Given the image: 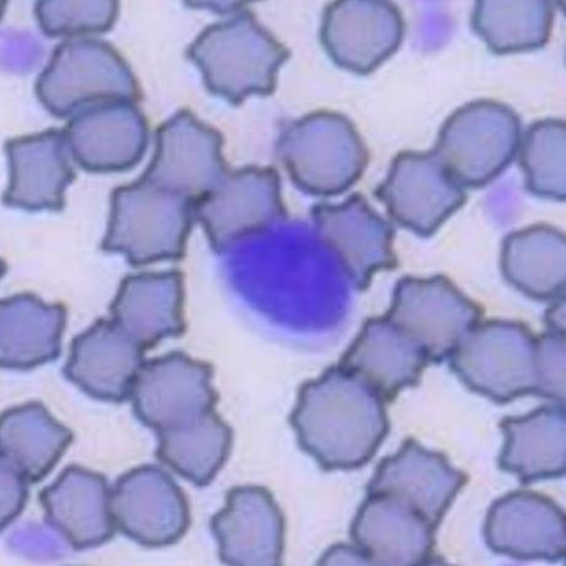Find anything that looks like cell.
Wrapping results in <instances>:
<instances>
[{"mask_svg":"<svg viewBox=\"0 0 566 566\" xmlns=\"http://www.w3.org/2000/svg\"><path fill=\"white\" fill-rule=\"evenodd\" d=\"M291 424L301 449L325 471L365 465L389 432L386 400L340 365L302 385Z\"/></svg>","mask_w":566,"mask_h":566,"instance_id":"1","label":"cell"},{"mask_svg":"<svg viewBox=\"0 0 566 566\" xmlns=\"http://www.w3.org/2000/svg\"><path fill=\"white\" fill-rule=\"evenodd\" d=\"M290 56L247 9L206 28L187 51L207 91L234 106L249 96L274 93L279 71Z\"/></svg>","mask_w":566,"mask_h":566,"instance_id":"2","label":"cell"},{"mask_svg":"<svg viewBox=\"0 0 566 566\" xmlns=\"http://www.w3.org/2000/svg\"><path fill=\"white\" fill-rule=\"evenodd\" d=\"M276 154L296 188L322 198L352 189L369 160L365 142L350 119L325 111L285 125Z\"/></svg>","mask_w":566,"mask_h":566,"instance_id":"3","label":"cell"},{"mask_svg":"<svg viewBox=\"0 0 566 566\" xmlns=\"http://www.w3.org/2000/svg\"><path fill=\"white\" fill-rule=\"evenodd\" d=\"M193 221L192 201L140 178L114 190L102 249L133 266L180 260Z\"/></svg>","mask_w":566,"mask_h":566,"instance_id":"4","label":"cell"},{"mask_svg":"<svg viewBox=\"0 0 566 566\" xmlns=\"http://www.w3.org/2000/svg\"><path fill=\"white\" fill-rule=\"evenodd\" d=\"M36 95L50 114L64 118L95 104L137 103L140 90L136 75L112 45L77 38L53 51L36 82Z\"/></svg>","mask_w":566,"mask_h":566,"instance_id":"5","label":"cell"},{"mask_svg":"<svg viewBox=\"0 0 566 566\" xmlns=\"http://www.w3.org/2000/svg\"><path fill=\"white\" fill-rule=\"evenodd\" d=\"M521 126L520 116L506 104L468 103L446 119L432 151L461 187L483 188L516 158Z\"/></svg>","mask_w":566,"mask_h":566,"instance_id":"6","label":"cell"},{"mask_svg":"<svg viewBox=\"0 0 566 566\" xmlns=\"http://www.w3.org/2000/svg\"><path fill=\"white\" fill-rule=\"evenodd\" d=\"M449 360L462 384L500 405L536 396L537 337L525 324L479 323L463 337Z\"/></svg>","mask_w":566,"mask_h":566,"instance_id":"7","label":"cell"},{"mask_svg":"<svg viewBox=\"0 0 566 566\" xmlns=\"http://www.w3.org/2000/svg\"><path fill=\"white\" fill-rule=\"evenodd\" d=\"M385 317L416 343L430 363L449 360L483 311L442 275L398 281Z\"/></svg>","mask_w":566,"mask_h":566,"instance_id":"8","label":"cell"},{"mask_svg":"<svg viewBox=\"0 0 566 566\" xmlns=\"http://www.w3.org/2000/svg\"><path fill=\"white\" fill-rule=\"evenodd\" d=\"M195 221L202 224L216 253L285 219L281 180L274 168L228 170L216 188L193 203Z\"/></svg>","mask_w":566,"mask_h":566,"instance_id":"9","label":"cell"},{"mask_svg":"<svg viewBox=\"0 0 566 566\" xmlns=\"http://www.w3.org/2000/svg\"><path fill=\"white\" fill-rule=\"evenodd\" d=\"M213 368L182 353L154 358L139 369L129 399L137 419L159 432L179 430L214 411Z\"/></svg>","mask_w":566,"mask_h":566,"instance_id":"10","label":"cell"},{"mask_svg":"<svg viewBox=\"0 0 566 566\" xmlns=\"http://www.w3.org/2000/svg\"><path fill=\"white\" fill-rule=\"evenodd\" d=\"M375 195L391 220L423 238L437 233L468 200L432 150L401 151Z\"/></svg>","mask_w":566,"mask_h":566,"instance_id":"11","label":"cell"},{"mask_svg":"<svg viewBox=\"0 0 566 566\" xmlns=\"http://www.w3.org/2000/svg\"><path fill=\"white\" fill-rule=\"evenodd\" d=\"M223 142L219 130L182 108L158 127L155 156L142 179L195 203L228 171Z\"/></svg>","mask_w":566,"mask_h":566,"instance_id":"12","label":"cell"},{"mask_svg":"<svg viewBox=\"0 0 566 566\" xmlns=\"http://www.w3.org/2000/svg\"><path fill=\"white\" fill-rule=\"evenodd\" d=\"M111 507L116 528L144 547L171 546L190 527L187 496L158 465H142L119 476Z\"/></svg>","mask_w":566,"mask_h":566,"instance_id":"13","label":"cell"},{"mask_svg":"<svg viewBox=\"0 0 566 566\" xmlns=\"http://www.w3.org/2000/svg\"><path fill=\"white\" fill-rule=\"evenodd\" d=\"M406 35L400 9L385 0H339L325 8L321 42L331 60L355 74L375 72Z\"/></svg>","mask_w":566,"mask_h":566,"instance_id":"14","label":"cell"},{"mask_svg":"<svg viewBox=\"0 0 566 566\" xmlns=\"http://www.w3.org/2000/svg\"><path fill=\"white\" fill-rule=\"evenodd\" d=\"M312 219L322 243L339 260L357 290H367L377 272L398 268L395 228L363 195H352L340 205L314 206Z\"/></svg>","mask_w":566,"mask_h":566,"instance_id":"15","label":"cell"},{"mask_svg":"<svg viewBox=\"0 0 566 566\" xmlns=\"http://www.w3.org/2000/svg\"><path fill=\"white\" fill-rule=\"evenodd\" d=\"M70 155L91 172L133 168L148 146L147 119L136 103L106 102L82 108L63 129Z\"/></svg>","mask_w":566,"mask_h":566,"instance_id":"16","label":"cell"},{"mask_svg":"<svg viewBox=\"0 0 566 566\" xmlns=\"http://www.w3.org/2000/svg\"><path fill=\"white\" fill-rule=\"evenodd\" d=\"M220 558L234 566H277L285 547V518L264 486H235L211 521Z\"/></svg>","mask_w":566,"mask_h":566,"instance_id":"17","label":"cell"},{"mask_svg":"<svg viewBox=\"0 0 566 566\" xmlns=\"http://www.w3.org/2000/svg\"><path fill=\"white\" fill-rule=\"evenodd\" d=\"M467 483L468 475L455 470L448 457L409 439L396 454L378 464L367 494L394 496L438 530Z\"/></svg>","mask_w":566,"mask_h":566,"instance_id":"18","label":"cell"},{"mask_svg":"<svg viewBox=\"0 0 566 566\" xmlns=\"http://www.w3.org/2000/svg\"><path fill=\"white\" fill-rule=\"evenodd\" d=\"M488 547L518 560L558 562L566 555V517L552 499L520 490L489 509Z\"/></svg>","mask_w":566,"mask_h":566,"instance_id":"19","label":"cell"},{"mask_svg":"<svg viewBox=\"0 0 566 566\" xmlns=\"http://www.w3.org/2000/svg\"><path fill=\"white\" fill-rule=\"evenodd\" d=\"M145 350L113 319H99L74 337L63 373L85 395L123 402L146 363Z\"/></svg>","mask_w":566,"mask_h":566,"instance_id":"20","label":"cell"},{"mask_svg":"<svg viewBox=\"0 0 566 566\" xmlns=\"http://www.w3.org/2000/svg\"><path fill=\"white\" fill-rule=\"evenodd\" d=\"M434 528L400 500L367 494L352 526L355 546L369 565L419 566L433 559Z\"/></svg>","mask_w":566,"mask_h":566,"instance_id":"21","label":"cell"},{"mask_svg":"<svg viewBox=\"0 0 566 566\" xmlns=\"http://www.w3.org/2000/svg\"><path fill=\"white\" fill-rule=\"evenodd\" d=\"M6 150L10 179L3 202L25 211H62L65 189L75 178L63 130L10 139Z\"/></svg>","mask_w":566,"mask_h":566,"instance_id":"22","label":"cell"},{"mask_svg":"<svg viewBox=\"0 0 566 566\" xmlns=\"http://www.w3.org/2000/svg\"><path fill=\"white\" fill-rule=\"evenodd\" d=\"M111 502L106 478L80 465L65 468L40 494L46 522L77 551L99 547L114 537Z\"/></svg>","mask_w":566,"mask_h":566,"instance_id":"23","label":"cell"},{"mask_svg":"<svg viewBox=\"0 0 566 566\" xmlns=\"http://www.w3.org/2000/svg\"><path fill=\"white\" fill-rule=\"evenodd\" d=\"M429 358L410 337L386 317L365 322L339 364L361 378L386 401L420 384Z\"/></svg>","mask_w":566,"mask_h":566,"instance_id":"24","label":"cell"},{"mask_svg":"<svg viewBox=\"0 0 566 566\" xmlns=\"http://www.w3.org/2000/svg\"><path fill=\"white\" fill-rule=\"evenodd\" d=\"M182 310L184 276L177 270L127 276L111 307L113 321L146 350L185 333Z\"/></svg>","mask_w":566,"mask_h":566,"instance_id":"25","label":"cell"},{"mask_svg":"<svg viewBox=\"0 0 566 566\" xmlns=\"http://www.w3.org/2000/svg\"><path fill=\"white\" fill-rule=\"evenodd\" d=\"M505 443L499 457L504 472L518 476L522 484L557 479L566 471L565 407H542L522 417L500 422Z\"/></svg>","mask_w":566,"mask_h":566,"instance_id":"26","label":"cell"},{"mask_svg":"<svg viewBox=\"0 0 566 566\" xmlns=\"http://www.w3.org/2000/svg\"><path fill=\"white\" fill-rule=\"evenodd\" d=\"M67 312L61 304H48L23 293L0 304V365L27 371L56 360Z\"/></svg>","mask_w":566,"mask_h":566,"instance_id":"27","label":"cell"},{"mask_svg":"<svg viewBox=\"0 0 566 566\" xmlns=\"http://www.w3.org/2000/svg\"><path fill=\"white\" fill-rule=\"evenodd\" d=\"M500 266L525 296L553 302L565 296L566 239L549 224H535L504 238Z\"/></svg>","mask_w":566,"mask_h":566,"instance_id":"28","label":"cell"},{"mask_svg":"<svg viewBox=\"0 0 566 566\" xmlns=\"http://www.w3.org/2000/svg\"><path fill=\"white\" fill-rule=\"evenodd\" d=\"M73 432L34 401L9 409L0 419V453L29 483H39L60 462Z\"/></svg>","mask_w":566,"mask_h":566,"instance_id":"29","label":"cell"},{"mask_svg":"<svg viewBox=\"0 0 566 566\" xmlns=\"http://www.w3.org/2000/svg\"><path fill=\"white\" fill-rule=\"evenodd\" d=\"M557 6L547 0H481L471 24L497 56L536 51L549 42Z\"/></svg>","mask_w":566,"mask_h":566,"instance_id":"30","label":"cell"},{"mask_svg":"<svg viewBox=\"0 0 566 566\" xmlns=\"http://www.w3.org/2000/svg\"><path fill=\"white\" fill-rule=\"evenodd\" d=\"M157 434L158 460L198 486L209 485L213 481L233 444L232 429L216 411L187 428Z\"/></svg>","mask_w":566,"mask_h":566,"instance_id":"31","label":"cell"},{"mask_svg":"<svg viewBox=\"0 0 566 566\" xmlns=\"http://www.w3.org/2000/svg\"><path fill=\"white\" fill-rule=\"evenodd\" d=\"M518 160L526 189L537 198L563 202L566 198V124L560 118L533 123L522 136Z\"/></svg>","mask_w":566,"mask_h":566,"instance_id":"32","label":"cell"},{"mask_svg":"<svg viewBox=\"0 0 566 566\" xmlns=\"http://www.w3.org/2000/svg\"><path fill=\"white\" fill-rule=\"evenodd\" d=\"M118 10L114 0H41L35 15L46 36L77 39L111 30Z\"/></svg>","mask_w":566,"mask_h":566,"instance_id":"33","label":"cell"},{"mask_svg":"<svg viewBox=\"0 0 566 566\" xmlns=\"http://www.w3.org/2000/svg\"><path fill=\"white\" fill-rule=\"evenodd\" d=\"M537 373L536 396L565 407L566 335L546 332L537 337Z\"/></svg>","mask_w":566,"mask_h":566,"instance_id":"34","label":"cell"},{"mask_svg":"<svg viewBox=\"0 0 566 566\" xmlns=\"http://www.w3.org/2000/svg\"><path fill=\"white\" fill-rule=\"evenodd\" d=\"M28 479L2 460V530L23 513L29 496Z\"/></svg>","mask_w":566,"mask_h":566,"instance_id":"35","label":"cell"},{"mask_svg":"<svg viewBox=\"0 0 566 566\" xmlns=\"http://www.w3.org/2000/svg\"><path fill=\"white\" fill-rule=\"evenodd\" d=\"M321 564L324 565H369L366 555L356 546L339 544L323 555Z\"/></svg>","mask_w":566,"mask_h":566,"instance_id":"36","label":"cell"},{"mask_svg":"<svg viewBox=\"0 0 566 566\" xmlns=\"http://www.w3.org/2000/svg\"><path fill=\"white\" fill-rule=\"evenodd\" d=\"M551 307L544 315L547 332L566 335V303L565 296L551 302Z\"/></svg>","mask_w":566,"mask_h":566,"instance_id":"37","label":"cell"}]
</instances>
